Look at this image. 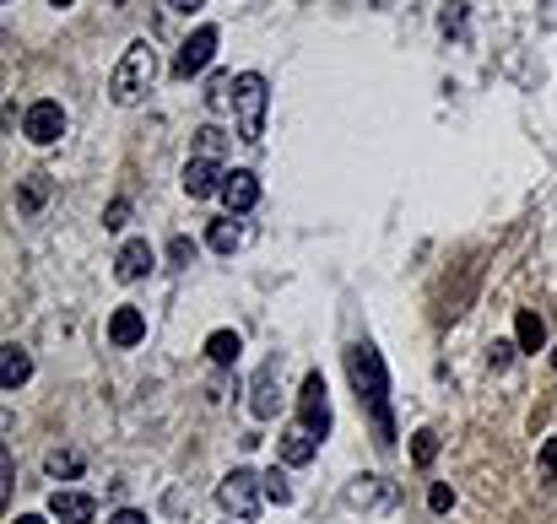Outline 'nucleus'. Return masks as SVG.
Segmentation results:
<instances>
[{
	"mask_svg": "<svg viewBox=\"0 0 557 524\" xmlns=\"http://www.w3.org/2000/svg\"><path fill=\"white\" fill-rule=\"evenodd\" d=\"M347 373H352V389L357 400L374 416V443L379 449H395V416H390V373H384V357L374 352L368 341H352L347 346Z\"/></svg>",
	"mask_w": 557,
	"mask_h": 524,
	"instance_id": "1",
	"label": "nucleus"
},
{
	"mask_svg": "<svg viewBox=\"0 0 557 524\" xmlns=\"http://www.w3.org/2000/svg\"><path fill=\"white\" fill-rule=\"evenodd\" d=\"M152 76H157V55H152V44H147V38H136V44H130L125 55H119L114 76H109V98L119 103V109H130V103H141V98H147Z\"/></svg>",
	"mask_w": 557,
	"mask_h": 524,
	"instance_id": "2",
	"label": "nucleus"
},
{
	"mask_svg": "<svg viewBox=\"0 0 557 524\" xmlns=\"http://www.w3.org/2000/svg\"><path fill=\"white\" fill-rule=\"evenodd\" d=\"M265 109H271V87L260 71L233 76V114H238V141L260 146L265 141Z\"/></svg>",
	"mask_w": 557,
	"mask_h": 524,
	"instance_id": "3",
	"label": "nucleus"
},
{
	"mask_svg": "<svg viewBox=\"0 0 557 524\" xmlns=\"http://www.w3.org/2000/svg\"><path fill=\"white\" fill-rule=\"evenodd\" d=\"M217 503L228 508L233 519H260V508H265V476H255V470H228V476H222V487H217Z\"/></svg>",
	"mask_w": 557,
	"mask_h": 524,
	"instance_id": "4",
	"label": "nucleus"
},
{
	"mask_svg": "<svg viewBox=\"0 0 557 524\" xmlns=\"http://www.w3.org/2000/svg\"><path fill=\"white\" fill-rule=\"evenodd\" d=\"M217 44H222V33L211 28V22H201V28H195L190 38H184V44H179V55H174V76H179V82L201 76L206 65L217 60Z\"/></svg>",
	"mask_w": 557,
	"mask_h": 524,
	"instance_id": "5",
	"label": "nucleus"
},
{
	"mask_svg": "<svg viewBox=\"0 0 557 524\" xmlns=\"http://www.w3.org/2000/svg\"><path fill=\"white\" fill-rule=\"evenodd\" d=\"M298 422L309 427L314 438H330V389L320 373H303V389H298Z\"/></svg>",
	"mask_w": 557,
	"mask_h": 524,
	"instance_id": "6",
	"label": "nucleus"
},
{
	"mask_svg": "<svg viewBox=\"0 0 557 524\" xmlns=\"http://www.w3.org/2000/svg\"><path fill=\"white\" fill-rule=\"evenodd\" d=\"M22 136H28L33 146H55L65 136V109H60L55 98L28 103V114H22Z\"/></svg>",
	"mask_w": 557,
	"mask_h": 524,
	"instance_id": "7",
	"label": "nucleus"
},
{
	"mask_svg": "<svg viewBox=\"0 0 557 524\" xmlns=\"http://www.w3.org/2000/svg\"><path fill=\"white\" fill-rule=\"evenodd\" d=\"M276 373H282V357H265V362H260V373H255V384H249V416H255V422H271L276 406H282Z\"/></svg>",
	"mask_w": 557,
	"mask_h": 524,
	"instance_id": "8",
	"label": "nucleus"
},
{
	"mask_svg": "<svg viewBox=\"0 0 557 524\" xmlns=\"http://www.w3.org/2000/svg\"><path fill=\"white\" fill-rule=\"evenodd\" d=\"M222 184H228V168H222L217 157H190V163H184V195L190 200L222 195Z\"/></svg>",
	"mask_w": 557,
	"mask_h": 524,
	"instance_id": "9",
	"label": "nucleus"
},
{
	"mask_svg": "<svg viewBox=\"0 0 557 524\" xmlns=\"http://www.w3.org/2000/svg\"><path fill=\"white\" fill-rule=\"evenodd\" d=\"M49 519H60V524H92V519H98V503H92V492L55 487V492H49Z\"/></svg>",
	"mask_w": 557,
	"mask_h": 524,
	"instance_id": "10",
	"label": "nucleus"
},
{
	"mask_svg": "<svg viewBox=\"0 0 557 524\" xmlns=\"http://www.w3.org/2000/svg\"><path fill=\"white\" fill-rule=\"evenodd\" d=\"M222 200H228L233 217H244V211L260 206V179L249 168H228V184H222Z\"/></svg>",
	"mask_w": 557,
	"mask_h": 524,
	"instance_id": "11",
	"label": "nucleus"
},
{
	"mask_svg": "<svg viewBox=\"0 0 557 524\" xmlns=\"http://www.w3.org/2000/svg\"><path fill=\"white\" fill-rule=\"evenodd\" d=\"M109 341L125 352V346H141L147 341V314H141L136 303H119L114 308V319H109Z\"/></svg>",
	"mask_w": 557,
	"mask_h": 524,
	"instance_id": "12",
	"label": "nucleus"
},
{
	"mask_svg": "<svg viewBox=\"0 0 557 524\" xmlns=\"http://www.w3.org/2000/svg\"><path fill=\"white\" fill-rule=\"evenodd\" d=\"M152 265H157V249L147 244V238H130V244L114 254V276H119V281H141Z\"/></svg>",
	"mask_w": 557,
	"mask_h": 524,
	"instance_id": "13",
	"label": "nucleus"
},
{
	"mask_svg": "<svg viewBox=\"0 0 557 524\" xmlns=\"http://www.w3.org/2000/svg\"><path fill=\"white\" fill-rule=\"evenodd\" d=\"M28 379H33V357L22 352L17 341H11V346H0V389H22Z\"/></svg>",
	"mask_w": 557,
	"mask_h": 524,
	"instance_id": "14",
	"label": "nucleus"
},
{
	"mask_svg": "<svg viewBox=\"0 0 557 524\" xmlns=\"http://www.w3.org/2000/svg\"><path fill=\"white\" fill-rule=\"evenodd\" d=\"M314 454H320V438H314L303 422H293V427L282 433V465H309Z\"/></svg>",
	"mask_w": 557,
	"mask_h": 524,
	"instance_id": "15",
	"label": "nucleus"
},
{
	"mask_svg": "<svg viewBox=\"0 0 557 524\" xmlns=\"http://www.w3.org/2000/svg\"><path fill=\"white\" fill-rule=\"evenodd\" d=\"M514 341H520V352H541V346H547V325H541L536 308H520V314H514Z\"/></svg>",
	"mask_w": 557,
	"mask_h": 524,
	"instance_id": "16",
	"label": "nucleus"
},
{
	"mask_svg": "<svg viewBox=\"0 0 557 524\" xmlns=\"http://www.w3.org/2000/svg\"><path fill=\"white\" fill-rule=\"evenodd\" d=\"M238 352H244V341H238V330H211L206 335V357L217 362V368H233Z\"/></svg>",
	"mask_w": 557,
	"mask_h": 524,
	"instance_id": "17",
	"label": "nucleus"
},
{
	"mask_svg": "<svg viewBox=\"0 0 557 524\" xmlns=\"http://www.w3.org/2000/svg\"><path fill=\"white\" fill-rule=\"evenodd\" d=\"M206 244H211V249H217V254H233L238 244H244V227H238L233 217H222V222H211Z\"/></svg>",
	"mask_w": 557,
	"mask_h": 524,
	"instance_id": "18",
	"label": "nucleus"
},
{
	"mask_svg": "<svg viewBox=\"0 0 557 524\" xmlns=\"http://www.w3.org/2000/svg\"><path fill=\"white\" fill-rule=\"evenodd\" d=\"M433 460H439V433H433V427H417V433H411V465L428 470Z\"/></svg>",
	"mask_w": 557,
	"mask_h": 524,
	"instance_id": "19",
	"label": "nucleus"
},
{
	"mask_svg": "<svg viewBox=\"0 0 557 524\" xmlns=\"http://www.w3.org/2000/svg\"><path fill=\"white\" fill-rule=\"evenodd\" d=\"M347 503H352V508H368V503H390V492L379 487V476H363V481H357V487L347 492Z\"/></svg>",
	"mask_w": 557,
	"mask_h": 524,
	"instance_id": "20",
	"label": "nucleus"
},
{
	"mask_svg": "<svg viewBox=\"0 0 557 524\" xmlns=\"http://www.w3.org/2000/svg\"><path fill=\"white\" fill-rule=\"evenodd\" d=\"M265 503H276V508L293 503V481H287V470H265Z\"/></svg>",
	"mask_w": 557,
	"mask_h": 524,
	"instance_id": "21",
	"label": "nucleus"
},
{
	"mask_svg": "<svg viewBox=\"0 0 557 524\" xmlns=\"http://www.w3.org/2000/svg\"><path fill=\"white\" fill-rule=\"evenodd\" d=\"M44 470H49V476H82V454H76V449H55V454H49V460H44Z\"/></svg>",
	"mask_w": 557,
	"mask_h": 524,
	"instance_id": "22",
	"label": "nucleus"
},
{
	"mask_svg": "<svg viewBox=\"0 0 557 524\" xmlns=\"http://www.w3.org/2000/svg\"><path fill=\"white\" fill-rule=\"evenodd\" d=\"M222 146H228V136H222L217 125H201V130H195V157H217V163H222Z\"/></svg>",
	"mask_w": 557,
	"mask_h": 524,
	"instance_id": "23",
	"label": "nucleus"
},
{
	"mask_svg": "<svg viewBox=\"0 0 557 524\" xmlns=\"http://www.w3.org/2000/svg\"><path fill=\"white\" fill-rule=\"evenodd\" d=\"M233 103V76H211V87H206V109H228Z\"/></svg>",
	"mask_w": 557,
	"mask_h": 524,
	"instance_id": "24",
	"label": "nucleus"
},
{
	"mask_svg": "<svg viewBox=\"0 0 557 524\" xmlns=\"http://www.w3.org/2000/svg\"><path fill=\"white\" fill-rule=\"evenodd\" d=\"M536 476L541 481H557V433L541 443V460H536Z\"/></svg>",
	"mask_w": 557,
	"mask_h": 524,
	"instance_id": "25",
	"label": "nucleus"
},
{
	"mask_svg": "<svg viewBox=\"0 0 557 524\" xmlns=\"http://www.w3.org/2000/svg\"><path fill=\"white\" fill-rule=\"evenodd\" d=\"M44 195H49V179H44V173H33L28 190H22V211H38V206H44Z\"/></svg>",
	"mask_w": 557,
	"mask_h": 524,
	"instance_id": "26",
	"label": "nucleus"
},
{
	"mask_svg": "<svg viewBox=\"0 0 557 524\" xmlns=\"http://www.w3.org/2000/svg\"><path fill=\"white\" fill-rule=\"evenodd\" d=\"M439 22H444V33L460 38V33H466V0H449V11H444Z\"/></svg>",
	"mask_w": 557,
	"mask_h": 524,
	"instance_id": "27",
	"label": "nucleus"
},
{
	"mask_svg": "<svg viewBox=\"0 0 557 524\" xmlns=\"http://www.w3.org/2000/svg\"><path fill=\"white\" fill-rule=\"evenodd\" d=\"M514 352H520V341H493L487 346V362H493V368H509Z\"/></svg>",
	"mask_w": 557,
	"mask_h": 524,
	"instance_id": "28",
	"label": "nucleus"
},
{
	"mask_svg": "<svg viewBox=\"0 0 557 524\" xmlns=\"http://www.w3.org/2000/svg\"><path fill=\"white\" fill-rule=\"evenodd\" d=\"M428 508H433V514H449V508H455V492H449L444 481H439V487L428 492Z\"/></svg>",
	"mask_w": 557,
	"mask_h": 524,
	"instance_id": "29",
	"label": "nucleus"
},
{
	"mask_svg": "<svg viewBox=\"0 0 557 524\" xmlns=\"http://www.w3.org/2000/svg\"><path fill=\"white\" fill-rule=\"evenodd\" d=\"M168 260H174V265H190L195 260V244H190V238H174V244H168Z\"/></svg>",
	"mask_w": 557,
	"mask_h": 524,
	"instance_id": "30",
	"label": "nucleus"
},
{
	"mask_svg": "<svg viewBox=\"0 0 557 524\" xmlns=\"http://www.w3.org/2000/svg\"><path fill=\"white\" fill-rule=\"evenodd\" d=\"M125 222H130V200H114V206H109V217H103V227H114V233H119Z\"/></svg>",
	"mask_w": 557,
	"mask_h": 524,
	"instance_id": "31",
	"label": "nucleus"
},
{
	"mask_svg": "<svg viewBox=\"0 0 557 524\" xmlns=\"http://www.w3.org/2000/svg\"><path fill=\"white\" fill-rule=\"evenodd\" d=\"M109 524H147V514H141V508H114Z\"/></svg>",
	"mask_w": 557,
	"mask_h": 524,
	"instance_id": "32",
	"label": "nucleus"
},
{
	"mask_svg": "<svg viewBox=\"0 0 557 524\" xmlns=\"http://www.w3.org/2000/svg\"><path fill=\"white\" fill-rule=\"evenodd\" d=\"M168 6H174V11H184V17H190V11H201L206 0H168Z\"/></svg>",
	"mask_w": 557,
	"mask_h": 524,
	"instance_id": "33",
	"label": "nucleus"
},
{
	"mask_svg": "<svg viewBox=\"0 0 557 524\" xmlns=\"http://www.w3.org/2000/svg\"><path fill=\"white\" fill-rule=\"evenodd\" d=\"M11 524H49V519H44V514H17Z\"/></svg>",
	"mask_w": 557,
	"mask_h": 524,
	"instance_id": "34",
	"label": "nucleus"
},
{
	"mask_svg": "<svg viewBox=\"0 0 557 524\" xmlns=\"http://www.w3.org/2000/svg\"><path fill=\"white\" fill-rule=\"evenodd\" d=\"M49 6H60V11H65V6H71V0H49Z\"/></svg>",
	"mask_w": 557,
	"mask_h": 524,
	"instance_id": "35",
	"label": "nucleus"
},
{
	"mask_svg": "<svg viewBox=\"0 0 557 524\" xmlns=\"http://www.w3.org/2000/svg\"><path fill=\"white\" fill-rule=\"evenodd\" d=\"M103 6H125V0H103Z\"/></svg>",
	"mask_w": 557,
	"mask_h": 524,
	"instance_id": "36",
	"label": "nucleus"
},
{
	"mask_svg": "<svg viewBox=\"0 0 557 524\" xmlns=\"http://www.w3.org/2000/svg\"><path fill=\"white\" fill-rule=\"evenodd\" d=\"M552 368H557V346H552Z\"/></svg>",
	"mask_w": 557,
	"mask_h": 524,
	"instance_id": "37",
	"label": "nucleus"
}]
</instances>
